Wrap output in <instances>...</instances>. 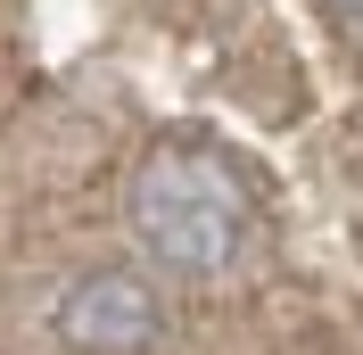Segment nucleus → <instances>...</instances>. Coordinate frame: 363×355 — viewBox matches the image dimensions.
I'll return each mask as SVG.
<instances>
[{
  "label": "nucleus",
  "instance_id": "nucleus-2",
  "mask_svg": "<svg viewBox=\"0 0 363 355\" xmlns=\"http://www.w3.org/2000/svg\"><path fill=\"white\" fill-rule=\"evenodd\" d=\"M157 331H165V306L140 273L108 265V273H83L58 297V339L74 355H140V347H157Z\"/></svg>",
  "mask_w": 363,
  "mask_h": 355
},
{
  "label": "nucleus",
  "instance_id": "nucleus-3",
  "mask_svg": "<svg viewBox=\"0 0 363 355\" xmlns=\"http://www.w3.org/2000/svg\"><path fill=\"white\" fill-rule=\"evenodd\" d=\"M330 9H339V17H363V0H330Z\"/></svg>",
  "mask_w": 363,
  "mask_h": 355
},
{
  "label": "nucleus",
  "instance_id": "nucleus-1",
  "mask_svg": "<svg viewBox=\"0 0 363 355\" xmlns=\"http://www.w3.org/2000/svg\"><path fill=\"white\" fill-rule=\"evenodd\" d=\"M133 231L174 273H223L248 240V190L206 149H149L133 174Z\"/></svg>",
  "mask_w": 363,
  "mask_h": 355
}]
</instances>
